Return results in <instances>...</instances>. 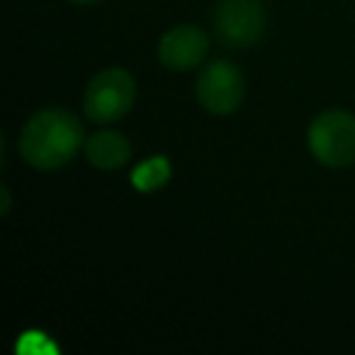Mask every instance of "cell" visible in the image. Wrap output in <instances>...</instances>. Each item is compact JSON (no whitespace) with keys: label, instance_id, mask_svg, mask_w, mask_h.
Segmentation results:
<instances>
[{"label":"cell","instance_id":"cell-9","mask_svg":"<svg viewBox=\"0 0 355 355\" xmlns=\"http://www.w3.org/2000/svg\"><path fill=\"white\" fill-rule=\"evenodd\" d=\"M0 212L3 214L10 212V190H8L6 185H3V209H0Z\"/></svg>","mask_w":355,"mask_h":355},{"label":"cell","instance_id":"cell-7","mask_svg":"<svg viewBox=\"0 0 355 355\" xmlns=\"http://www.w3.org/2000/svg\"><path fill=\"white\" fill-rule=\"evenodd\" d=\"M85 156L95 168L103 171H117L124 163L132 158V144L127 141V137L112 129L98 132L85 141Z\"/></svg>","mask_w":355,"mask_h":355},{"label":"cell","instance_id":"cell-8","mask_svg":"<svg viewBox=\"0 0 355 355\" xmlns=\"http://www.w3.org/2000/svg\"><path fill=\"white\" fill-rule=\"evenodd\" d=\"M171 178V163L166 156H151L132 171V185L139 193H156Z\"/></svg>","mask_w":355,"mask_h":355},{"label":"cell","instance_id":"cell-1","mask_svg":"<svg viewBox=\"0 0 355 355\" xmlns=\"http://www.w3.org/2000/svg\"><path fill=\"white\" fill-rule=\"evenodd\" d=\"M83 144V124L66 110H42L20 134V153L37 171H54L71 161Z\"/></svg>","mask_w":355,"mask_h":355},{"label":"cell","instance_id":"cell-6","mask_svg":"<svg viewBox=\"0 0 355 355\" xmlns=\"http://www.w3.org/2000/svg\"><path fill=\"white\" fill-rule=\"evenodd\" d=\"M209 51V37L200 27L180 25L161 37L158 59L171 71H190L205 61Z\"/></svg>","mask_w":355,"mask_h":355},{"label":"cell","instance_id":"cell-4","mask_svg":"<svg viewBox=\"0 0 355 355\" xmlns=\"http://www.w3.org/2000/svg\"><path fill=\"white\" fill-rule=\"evenodd\" d=\"M266 30V8L261 0H219L214 8V32L227 46H253Z\"/></svg>","mask_w":355,"mask_h":355},{"label":"cell","instance_id":"cell-2","mask_svg":"<svg viewBox=\"0 0 355 355\" xmlns=\"http://www.w3.org/2000/svg\"><path fill=\"white\" fill-rule=\"evenodd\" d=\"M309 151L326 168H348L355 163V114L326 110L306 132Z\"/></svg>","mask_w":355,"mask_h":355},{"label":"cell","instance_id":"cell-10","mask_svg":"<svg viewBox=\"0 0 355 355\" xmlns=\"http://www.w3.org/2000/svg\"><path fill=\"white\" fill-rule=\"evenodd\" d=\"M71 3H78V6H88V3H95V0H71Z\"/></svg>","mask_w":355,"mask_h":355},{"label":"cell","instance_id":"cell-5","mask_svg":"<svg viewBox=\"0 0 355 355\" xmlns=\"http://www.w3.org/2000/svg\"><path fill=\"white\" fill-rule=\"evenodd\" d=\"M195 90L207 112L232 114L241 105L243 93H246V80L232 61H214V64L205 66Z\"/></svg>","mask_w":355,"mask_h":355},{"label":"cell","instance_id":"cell-3","mask_svg":"<svg viewBox=\"0 0 355 355\" xmlns=\"http://www.w3.org/2000/svg\"><path fill=\"white\" fill-rule=\"evenodd\" d=\"M137 83L124 69H105L88 83L83 110L93 122H114L132 110Z\"/></svg>","mask_w":355,"mask_h":355}]
</instances>
